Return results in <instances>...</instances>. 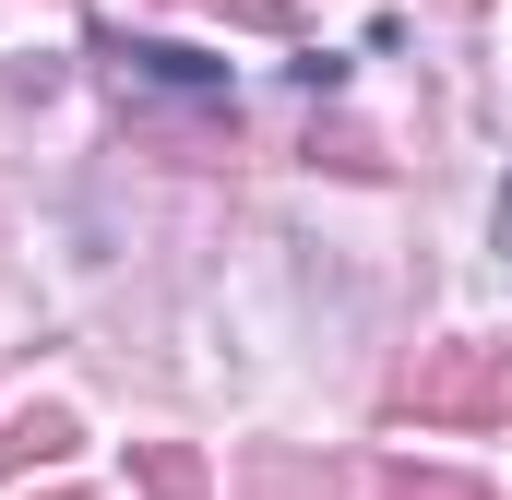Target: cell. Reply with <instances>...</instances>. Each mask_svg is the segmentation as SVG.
Masks as SVG:
<instances>
[{"instance_id":"cell-5","label":"cell","mask_w":512,"mask_h":500,"mask_svg":"<svg viewBox=\"0 0 512 500\" xmlns=\"http://www.w3.org/2000/svg\"><path fill=\"white\" fill-rule=\"evenodd\" d=\"M370 500H489V489H477V477H441V465H382Z\"/></svg>"},{"instance_id":"cell-4","label":"cell","mask_w":512,"mask_h":500,"mask_svg":"<svg viewBox=\"0 0 512 500\" xmlns=\"http://www.w3.org/2000/svg\"><path fill=\"white\" fill-rule=\"evenodd\" d=\"M251 500H346V477H334V465H298V453H262Z\"/></svg>"},{"instance_id":"cell-3","label":"cell","mask_w":512,"mask_h":500,"mask_svg":"<svg viewBox=\"0 0 512 500\" xmlns=\"http://www.w3.org/2000/svg\"><path fill=\"white\" fill-rule=\"evenodd\" d=\"M60 453H72V417H60V405H12V417H0V477L60 465Z\"/></svg>"},{"instance_id":"cell-1","label":"cell","mask_w":512,"mask_h":500,"mask_svg":"<svg viewBox=\"0 0 512 500\" xmlns=\"http://www.w3.org/2000/svg\"><path fill=\"white\" fill-rule=\"evenodd\" d=\"M393 417H429V429H501V417H512V358H501V346H429L417 370L393 381Z\"/></svg>"},{"instance_id":"cell-6","label":"cell","mask_w":512,"mask_h":500,"mask_svg":"<svg viewBox=\"0 0 512 500\" xmlns=\"http://www.w3.org/2000/svg\"><path fill=\"white\" fill-rule=\"evenodd\" d=\"M143 489H155V500H203V453H179V441H143Z\"/></svg>"},{"instance_id":"cell-2","label":"cell","mask_w":512,"mask_h":500,"mask_svg":"<svg viewBox=\"0 0 512 500\" xmlns=\"http://www.w3.org/2000/svg\"><path fill=\"white\" fill-rule=\"evenodd\" d=\"M96 60H108V84H120V96H143V108H239V72H227V60H203V48H167V36H108Z\"/></svg>"},{"instance_id":"cell-8","label":"cell","mask_w":512,"mask_h":500,"mask_svg":"<svg viewBox=\"0 0 512 500\" xmlns=\"http://www.w3.org/2000/svg\"><path fill=\"white\" fill-rule=\"evenodd\" d=\"M501 262H512V191H501Z\"/></svg>"},{"instance_id":"cell-7","label":"cell","mask_w":512,"mask_h":500,"mask_svg":"<svg viewBox=\"0 0 512 500\" xmlns=\"http://www.w3.org/2000/svg\"><path fill=\"white\" fill-rule=\"evenodd\" d=\"M203 12H227V24H262V36H286V24H298L286 0H203Z\"/></svg>"}]
</instances>
